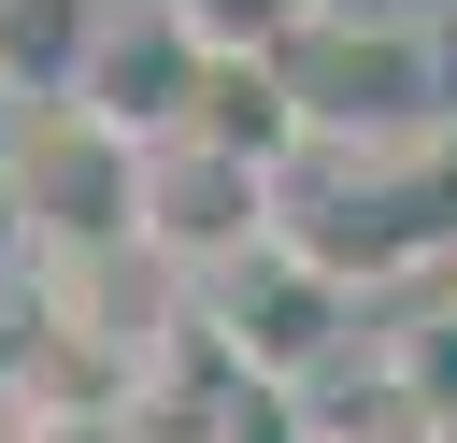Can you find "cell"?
<instances>
[{"mask_svg": "<svg viewBox=\"0 0 457 443\" xmlns=\"http://www.w3.org/2000/svg\"><path fill=\"white\" fill-rule=\"evenodd\" d=\"M286 86H300V114L328 143H414V129H457V29L386 14V0H343L286 57Z\"/></svg>", "mask_w": 457, "mask_h": 443, "instance_id": "2", "label": "cell"}, {"mask_svg": "<svg viewBox=\"0 0 457 443\" xmlns=\"http://www.w3.org/2000/svg\"><path fill=\"white\" fill-rule=\"evenodd\" d=\"M371 343H386V386L414 400V429L457 443V286H428V300H414L400 329H371Z\"/></svg>", "mask_w": 457, "mask_h": 443, "instance_id": "5", "label": "cell"}, {"mask_svg": "<svg viewBox=\"0 0 457 443\" xmlns=\"http://www.w3.org/2000/svg\"><path fill=\"white\" fill-rule=\"evenodd\" d=\"M0 157H14V200H29L43 257H143V171H157V143L129 114H100V100H14Z\"/></svg>", "mask_w": 457, "mask_h": 443, "instance_id": "1", "label": "cell"}, {"mask_svg": "<svg viewBox=\"0 0 457 443\" xmlns=\"http://www.w3.org/2000/svg\"><path fill=\"white\" fill-rule=\"evenodd\" d=\"M157 14H171L200 57H300L343 0H157Z\"/></svg>", "mask_w": 457, "mask_h": 443, "instance_id": "6", "label": "cell"}, {"mask_svg": "<svg viewBox=\"0 0 457 443\" xmlns=\"http://www.w3.org/2000/svg\"><path fill=\"white\" fill-rule=\"evenodd\" d=\"M43 243H29V200H14V157H0V272H29Z\"/></svg>", "mask_w": 457, "mask_h": 443, "instance_id": "7", "label": "cell"}, {"mask_svg": "<svg viewBox=\"0 0 457 443\" xmlns=\"http://www.w3.org/2000/svg\"><path fill=\"white\" fill-rule=\"evenodd\" d=\"M271 229H286V171L200 143V129H157V171H143V257H157V272L214 286V272L257 257Z\"/></svg>", "mask_w": 457, "mask_h": 443, "instance_id": "4", "label": "cell"}, {"mask_svg": "<svg viewBox=\"0 0 457 443\" xmlns=\"http://www.w3.org/2000/svg\"><path fill=\"white\" fill-rule=\"evenodd\" d=\"M186 300H200V343H214L243 386H271V400L328 386V372L357 357V314H371V300H357L314 243H286V229H271L257 257H228L214 286H186Z\"/></svg>", "mask_w": 457, "mask_h": 443, "instance_id": "3", "label": "cell"}]
</instances>
